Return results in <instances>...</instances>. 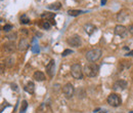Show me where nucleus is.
Here are the masks:
<instances>
[{
    "instance_id": "11",
    "label": "nucleus",
    "mask_w": 133,
    "mask_h": 113,
    "mask_svg": "<svg viewBox=\"0 0 133 113\" xmlns=\"http://www.w3.org/2000/svg\"><path fill=\"white\" fill-rule=\"evenodd\" d=\"M29 41H28V39L27 38H22L21 40H19V42H18V45H17V49L19 50V51H25L26 49H29Z\"/></svg>"
},
{
    "instance_id": "17",
    "label": "nucleus",
    "mask_w": 133,
    "mask_h": 113,
    "mask_svg": "<svg viewBox=\"0 0 133 113\" xmlns=\"http://www.w3.org/2000/svg\"><path fill=\"white\" fill-rule=\"evenodd\" d=\"M5 65H6L8 68L14 67V65H15V58H14L12 56L7 57V58L5 59Z\"/></svg>"
},
{
    "instance_id": "25",
    "label": "nucleus",
    "mask_w": 133,
    "mask_h": 113,
    "mask_svg": "<svg viewBox=\"0 0 133 113\" xmlns=\"http://www.w3.org/2000/svg\"><path fill=\"white\" fill-rule=\"evenodd\" d=\"M126 16H127V14H124V11H121V13L118 14V20H119L120 22H122V21L125 20Z\"/></svg>"
},
{
    "instance_id": "8",
    "label": "nucleus",
    "mask_w": 133,
    "mask_h": 113,
    "mask_svg": "<svg viewBox=\"0 0 133 113\" xmlns=\"http://www.w3.org/2000/svg\"><path fill=\"white\" fill-rule=\"evenodd\" d=\"M114 32H115L116 35L122 37V38H126L129 31H128V29L125 26H123V25H117L116 27H115V29H114Z\"/></svg>"
},
{
    "instance_id": "31",
    "label": "nucleus",
    "mask_w": 133,
    "mask_h": 113,
    "mask_svg": "<svg viewBox=\"0 0 133 113\" xmlns=\"http://www.w3.org/2000/svg\"><path fill=\"white\" fill-rule=\"evenodd\" d=\"M21 32L22 33H24V34H26V35H27V34H28V30H27V29H21Z\"/></svg>"
},
{
    "instance_id": "16",
    "label": "nucleus",
    "mask_w": 133,
    "mask_h": 113,
    "mask_svg": "<svg viewBox=\"0 0 133 113\" xmlns=\"http://www.w3.org/2000/svg\"><path fill=\"white\" fill-rule=\"evenodd\" d=\"M24 90H25L27 93H29V94H34V92H35V84H34L33 81H29V82L25 85Z\"/></svg>"
},
{
    "instance_id": "2",
    "label": "nucleus",
    "mask_w": 133,
    "mask_h": 113,
    "mask_svg": "<svg viewBox=\"0 0 133 113\" xmlns=\"http://www.w3.org/2000/svg\"><path fill=\"white\" fill-rule=\"evenodd\" d=\"M101 55H102V51H101L100 49H93L88 50L86 52L85 57H86V59H87L88 62L93 63V62H96L97 60H99Z\"/></svg>"
},
{
    "instance_id": "14",
    "label": "nucleus",
    "mask_w": 133,
    "mask_h": 113,
    "mask_svg": "<svg viewBox=\"0 0 133 113\" xmlns=\"http://www.w3.org/2000/svg\"><path fill=\"white\" fill-rule=\"evenodd\" d=\"M84 30H85V32L87 33L88 35H91L92 33L94 32L95 30H96V27L94 26V25H92V24H90V23H88V24H85L83 26Z\"/></svg>"
},
{
    "instance_id": "10",
    "label": "nucleus",
    "mask_w": 133,
    "mask_h": 113,
    "mask_svg": "<svg viewBox=\"0 0 133 113\" xmlns=\"http://www.w3.org/2000/svg\"><path fill=\"white\" fill-rule=\"evenodd\" d=\"M3 49L8 53H14L17 49V45H16L15 41H8L3 44Z\"/></svg>"
},
{
    "instance_id": "28",
    "label": "nucleus",
    "mask_w": 133,
    "mask_h": 113,
    "mask_svg": "<svg viewBox=\"0 0 133 113\" xmlns=\"http://www.w3.org/2000/svg\"><path fill=\"white\" fill-rule=\"evenodd\" d=\"M32 49H33V52H39V47H38V44H35Z\"/></svg>"
},
{
    "instance_id": "20",
    "label": "nucleus",
    "mask_w": 133,
    "mask_h": 113,
    "mask_svg": "<svg viewBox=\"0 0 133 113\" xmlns=\"http://www.w3.org/2000/svg\"><path fill=\"white\" fill-rule=\"evenodd\" d=\"M49 9H53V10H58L61 7H62V4L59 2H56V3H52V4H49L47 6Z\"/></svg>"
},
{
    "instance_id": "9",
    "label": "nucleus",
    "mask_w": 133,
    "mask_h": 113,
    "mask_svg": "<svg viewBox=\"0 0 133 113\" xmlns=\"http://www.w3.org/2000/svg\"><path fill=\"white\" fill-rule=\"evenodd\" d=\"M46 73L48 74L50 78H52L54 76L55 73V62L54 60H50V62L46 65Z\"/></svg>"
},
{
    "instance_id": "3",
    "label": "nucleus",
    "mask_w": 133,
    "mask_h": 113,
    "mask_svg": "<svg viewBox=\"0 0 133 113\" xmlns=\"http://www.w3.org/2000/svg\"><path fill=\"white\" fill-rule=\"evenodd\" d=\"M71 74L75 79H82L83 78V69L82 66L78 63L71 66Z\"/></svg>"
},
{
    "instance_id": "12",
    "label": "nucleus",
    "mask_w": 133,
    "mask_h": 113,
    "mask_svg": "<svg viewBox=\"0 0 133 113\" xmlns=\"http://www.w3.org/2000/svg\"><path fill=\"white\" fill-rule=\"evenodd\" d=\"M42 17H46V21L49 22L50 25H55V21H54V17H55V14H51V13H43L41 15Z\"/></svg>"
},
{
    "instance_id": "34",
    "label": "nucleus",
    "mask_w": 133,
    "mask_h": 113,
    "mask_svg": "<svg viewBox=\"0 0 133 113\" xmlns=\"http://www.w3.org/2000/svg\"><path fill=\"white\" fill-rule=\"evenodd\" d=\"M74 1H76V2H81L82 0H74Z\"/></svg>"
},
{
    "instance_id": "33",
    "label": "nucleus",
    "mask_w": 133,
    "mask_h": 113,
    "mask_svg": "<svg viewBox=\"0 0 133 113\" xmlns=\"http://www.w3.org/2000/svg\"><path fill=\"white\" fill-rule=\"evenodd\" d=\"M108 112V110H105V109H103V110H102V109H101V110H100V112H98V113H107Z\"/></svg>"
},
{
    "instance_id": "35",
    "label": "nucleus",
    "mask_w": 133,
    "mask_h": 113,
    "mask_svg": "<svg viewBox=\"0 0 133 113\" xmlns=\"http://www.w3.org/2000/svg\"><path fill=\"white\" fill-rule=\"evenodd\" d=\"M129 113H133V111H130V112H129Z\"/></svg>"
},
{
    "instance_id": "24",
    "label": "nucleus",
    "mask_w": 133,
    "mask_h": 113,
    "mask_svg": "<svg viewBox=\"0 0 133 113\" xmlns=\"http://www.w3.org/2000/svg\"><path fill=\"white\" fill-rule=\"evenodd\" d=\"M12 29H14L12 25H9V24H7V25H5V26L3 27V31H4V32H6V33H9Z\"/></svg>"
},
{
    "instance_id": "18",
    "label": "nucleus",
    "mask_w": 133,
    "mask_h": 113,
    "mask_svg": "<svg viewBox=\"0 0 133 113\" xmlns=\"http://www.w3.org/2000/svg\"><path fill=\"white\" fill-rule=\"evenodd\" d=\"M5 38H7L9 41H15L17 38V34L16 32H9L5 35Z\"/></svg>"
},
{
    "instance_id": "5",
    "label": "nucleus",
    "mask_w": 133,
    "mask_h": 113,
    "mask_svg": "<svg viewBox=\"0 0 133 113\" xmlns=\"http://www.w3.org/2000/svg\"><path fill=\"white\" fill-rule=\"evenodd\" d=\"M108 103L112 106V107H119L122 104V100L121 97L117 94H111L108 97Z\"/></svg>"
},
{
    "instance_id": "13",
    "label": "nucleus",
    "mask_w": 133,
    "mask_h": 113,
    "mask_svg": "<svg viewBox=\"0 0 133 113\" xmlns=\"http://www.w3.org/2000/svg\"><path fill=\"white\" fill-rule=\"evenodd\" d=\"M130 66H131V62L130 61H122V62H120V64L118 66V70H119V72H122L125 69L130 68Z\"/></svg>"
},
{
    "instance_id": "21",
    "label": "nucleus",
    "mask_w": 133,
    "mask_h": 113,
    "mask_svg": "<svg viewBox=\"0 0 133 113\" xmlns=\"http://www.w3.org/2000/svg\"><path fill=\"white\" fill-rule=\"evenodd\" d=\"M19 21H21V24H24V25H26V24H29V23H30V19L28 17V16H27L26 14H24L23 16H21Z\"/></svg>"
},
{
    "instance_id": "22",
    "label": "nucleus",
    "mask_w": 133,
    "mask_h": 113,
    "mask_svg": "<svg viewBox=\"0 0 133 113\" xmlns=\"http://www.w3.org/2000/svg\"><path fill=\"white\" fill-rule=\"evenodd\" d=\"M27 108H28V102L25 100V101H23L22 102V105H21V113H24L26 110H27Z\"/></svg>"
},
{
    "instance_id": "26",
    "label": "nucleus",
    "mask_w": 133,
    "mask_h": 113,
    "mask_svg": "<svg viewBox=\"0 0 133 113\" xmlns=\"http://www.w3.org/2000/svg\"><path fill=\"white\" fill-rule=\"evenodd\" d=\"M41 26H42V28L43 29H46V30H48L50 28V23L49 22H47V21H44V22H42V24H41Z\"/></svg>"
},
{
    "instance_id": "32",
    "label": "nucleus",
    "mask_w": 133,
    "mask_h": 113,
    "mask_svg": "<svg viewBox=\"0 0 133 113\" xmlns=\"http://www.w3.org/2000/svg\"><path fill=\"white\" fill-rule=\"evenodd\" d=\"M105 3H107V0H101L100 1V4L101 5H105Z\"/></svg>"
},
{
    "instance_id": "1",
    "label": "nucleus",
    "mask_w": 133,
    "mask_h": 113,
    "mask_svg": "<svg viewBox=\"0 0 133 113\" xmlns=\"http://www.w3.org/2000/svg\"><path fill=\"white\" fill-rule=\"evenodd\" d=\"M83 72L88 77H95L99 73V66L95 63H87L84 66Z\"/></svg>"
},
{
    "instance_id": "19",
    "label": "nucleus",
    "mask_w": 133,
    "mask_h": 113,
    "mask_svg": "<svg viewBox=\"0 0 133 113\" xmlns=\"http://www.w3.org/2000/svg\"><path fill=\"white\" fill-rule=\"evenodd\" d=\"M83 11L82 10H79V9H70L68 10V15L71 16H77L79 15H81Z\"/></svg>"
},
{
    "instance_id": "27",
    "label": "nucleus",
    "mask_w": 133,
    "mask_h": 113,
    "mask_svg": "<svg viewBox=\"0 0 133 113\" xmlns=\"http://www.w3.org/2000/svg\"><path fill=\"white\" fill-rule=\"evenodd\" d=\"M71 53H73V50H72V49H65V50L63 51L62 56H63V57H66L68 55H71Z\"/></svg>"
},
{
    "instance_id": "15",
    "label": "nucleus",
    "mask_w": 133,
    "mask_h": 113,
    "mask_svg": "<svg viewBox=\"0 0 133 113\" xmlns=\"http://www.w3.org/2000/svg\"><path fill=\"white\" fill-rule=\"evenodd\" d=\"M34 79L36 81H44L45 80V74L43 73V72H41V71H36L35 73H34L33 75Z\"/></svg>"
},
{
    "instance_id": "4",
    "label": "nucleus",
    "mask_w": 133,
    "mask_h": 113,
    "mask_svg": "<svg viewBox=\"0 0 133 113\" xmlns=\"http://www.w3.org/2000/svg\"><path fill=\"white\" fill-rule=\"evenodd\" d=\"M66 42H68L69 45H71V46H73V47H79V46L82 45L81 37H80L79 35H77V34H74V35L70 36V37L68 38Z\"/></svg>"
},
{
    "instance_id": "7",
    "label": "nucleus",
    "mask_w": 133,
    "mask_h": 113,
    "mask_svg": "<svg viewBox=\"0 0 133 113\" xmlns=\"http://www.w3.org/2000/svg\"><path fill=\"white\" fill-rule=\"evenodd\" d=\"M127 85H128V83H127V81L124 80V79H119V80H117L114 84H113V91H115V92H123V91H125L126 90V87H127Z\"/></svg>"
},
{
    "instance_id": "30",
    "label": "nucleus",
    "mask_w": 133,
    "mask_h": 113,
    "mask_svg": "<svg viewBox=\"0 0 133 113\" xmlns=\"http://www.w3.org/2000/svg\"><path fill=\"white\" fill-rule=\"evenodd\" d=\"M126 56H127V57H133V50H130V51H128V52L126 53Z\"/></svg>"
},
{
    "instance_id": "6",
    "label": "nucleus",
    "mask_w": 133,
    "mask_h": 113,
    "mask_svg": "<svg viewBox=\"0 0 133 113\" xmlns=\"http://www.w3.org/2000/svg\"><path fill=\"white\" fill-rule=\"evenodd\" d=\"M63 93L66 99H71L75 94V87L73 86L72 83H66L63 86Z\"/></svg>"
},
{
    "instance_id": "29",
    "label": "nucleus",
    "mask_w": 133,
    "mask_h": 113,
    "mask_svg": "<svg viewBox=\"0 0 133 113\" xmlns=\"http://www.w3.org/2000/svg\"><path fill=\"white\" fill-rule=\"evenodd\" d=\"M128 31H129V32L133 35V24H132V25H130V26L128 27Z\"/></svg>"
},
{
    "instance_id": "23",
    "label": "nucleus",
    "mask_w": 133,
    "mask_h": 113,
    "mask_svg": "<svg viewBox=\"0 0 133 113\" xmlns=\"http://www.w3.org/2000/svg\"><path fill=\"white\" fill-rule=\"evenodd\" d=\"M77 97L79 98V99H83V98L85 97V91H84L83 88H79V90H78Z\"/></svg>"
}]
</instances>
